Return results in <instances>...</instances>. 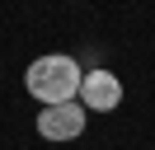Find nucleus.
Masks as SVG:
<instances>
[{"label":"nucleus","mask_w":155,"mask_h":150,"mask_svg":"<svg viewBox=\"0 0 155 150\" xmlns=\"http://www.w3.org/2000/svg\"><path fill=\"white\" fill-rule=\"evenodd\" d=\"M80 84H85V66L66 52H47L24 70V89L42 103V108H57V103H75Z\"/></svg>","instance_id":"f257e3e1"},{"label":"nucleus","mask_w":155,"mask_h":150,"mask_svg":"<svg viewBox=\"0 0 155 150\" xmlns=\"http://www.w3.org/2000/svg\"><path fill=\"white\" fill-rule=\"evenodd\" d=\"M85 103H57V108H42L38 112V136L42 141H75V136H85Z\"/></svg>","instance_id":"f03ea898"},{"label":"nucleus","mask_w":155,"mask_h":150,"mask_svg":"<svg viewBox=\"0 0 155 150\" xmlns=\"http://www.w3.org/2000/svg\"><path fill=\"white\" fill-rule=\"evenodd\" d=\"M80 103H85V112H113L117 103H122V75L113 70H85V84H80Z\"/></svg>","instance_id":"7ed1b4c3"}]
</instances>
